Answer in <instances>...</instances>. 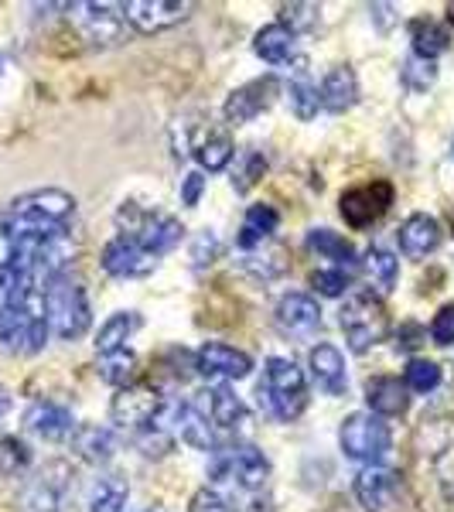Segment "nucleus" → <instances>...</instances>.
Instances as JSON below:
<instances>
[{"mask_svg":"<svg viewBox=\"0 0 454 512\" xmlns=\"http://www.w3.org/2000/svg\"><path fill=\"white\" fill-rule=\"evenodd\" d=\"M437 383H441V369H437L431 359H410L407 369H403V386H407V390L431 393Z\"/></svg>","mask_w":454,"mask_h":512,"instance_id":"obj_37","label":"nucleus"},{"mask_svg":"<svg viewBox=\"0 0 454 512\" xmlns=\"http://www.w3.org/2000/svg\"><path fill=\"white\" fill-rule=\"evenodd\" d=\"M246 270H253L257 277L270 280V277H280L287 270V253L284 246H274L270 253H263V246H257V250L246 253Z\"/></svg>","mask_w":454,"mask_h":512,"instance_id":"obj_36","label":"nucleus"},{"mask_svg":"<svg viewBox=\"0 0 454 512\" xmlns=\"http://www.w3.org/2000/svg\"><path fill=\"white\" fill-rule=\"evenodd\" d=\"M396 485H400V478L390 468H379V465H366L362 472L356 475V499L359 506L366 512H379L386 506V502L393 499Z\"/></svg>","mask_w":454,"mask_h":512,"instance_id":"obj_20","label":"nucleus"},{"mask_svg":"<svg viewBox=\"0 0 454 512\" xmlns=\"http://www.w3.org/2000/svg\"><path fill=\"white\" fill-rule=\"evenodd\" d=\"M117 226H120V236L134 239L140 250H147L151 256H161L168 250H175L181 243V222L175 216H164V212H151L137 202H123L120 212H117Z\"/></svg>","mask_w":454,"mask_h":512,"instance_id":"obj_4","label":"nucleus"},{"mask_svg":"<svg viewBox=\"0 0 454 512\" xmlns=\"http://www.w3.org/2000/svg\"><path fill=\"white\" fill-rule=\"evenodd\" d=\"M277 325L280 332L297 335V338H311L321 332V308L315 297L308 294H287L277 304Z\"/></svg>","mask_w":454,"mask_h":512,"instance_id":"obj_17","label":"nucleus"},{"mask_svg":"<svg viewBox=\"0 0 454 512\" xmlns=\"http://www.w3.org/2000/svg\"><path fill=\"white\" fill-rule=\"evenodd\" d=\"M448 18H451V24H454V4H448Z\"/></svg>","mask_w":454,"mask_h":512,"instance_id":"obj_50","label":"nucleus"},{"mask_svg":"<svg viewBox=\"0 0 454 512\" xmlns=\"http://www.w3.org/2000/svg\"><path fill=\"white\" fill-rule=\"evenodd\" d=\"M366 270L383 291H390L396 284V277H400V263H396V256L390 250H383V246H373V250L366 253Z\"/></svg>","mask_w":454,"mask_h":512,"instance_id":"obj_35","label":"nucleus"},{"mask_svg":"<svg viewBox=\"0 0 454 512\" xmlns=\"http://www.w3.org/2000/svg\"><path fill=\"white\" fill-rule=\"evenodd\" d=\"M287 93H291V110L301 120H311L318 113L321 96H318V86L308 76V65H304V59L294 62V76H291V82H287Z\"/></svg>","mask_w":454,"mask_h":512,"instance_id":"obj_28","label":"nucleus"},{"mask_svg":"<svg viewBox=\"0 0 454 512\" xmlns=\"http://www.w3.org/2000/svg\"><path fill=\"white\" fill-rule=\"evenodd\" d=\"M431 335L437 345H451L454 342V304H444L431 321Z\"/></svg>","mask_w":454,"mask_h":512,"instance_id":"obj_43","label":"nucleus"},{"mask_svg":"<svg viewBox=\"0 0 454 512\" xmlns=\"http://www.w3.org/2000/svg\"><path fill=\"white\" fill-rule=\"evenodd\" d=\"M263 171H267V158H263L260 151H243V154H239V168L233 171L236 192H250V188L263 178Z\"/></svg>","mask_w":454,"mask_h":512,"instance_id":"obj_39","label":"nucleus"},{"mask_svg":"<svg viewBox=\"0 0 454 512\" xmlns=\"http://www.w3.org/2000/svg\"><path fill=\"white\" fill-rule=\"evenodd\" d=\"M24 424H28V431H35L38 437H45V441H62V437L76 434V417H72V410L65 407V403H59V400L31 403Z\"/></svg>","mask_w":454,"mask_h":512,"instance_id":"obj_18","label":"nucleus"},{"mask_svg":"<svg viewBox=\"0 0 454 512\" xmlns=\"http://www.w3.org/2000/svg\"><path fill=\"white\" fill-rule=\"evenodd\" d=\"M280 24L287 31H311L318 24V7L315 4H284L280 7Z\"/></svg>","mask_w":454,"mask_h":512,"instance_id":"obj_41","label":"nucleus"},{"mask_svg":"<svg viewBox=\"0 0 454 512\" xmlns=\"http://www.w3.org/2000/svg\"><path fill=\"white\" fill-rule=\"evenodd\" d=\"M209 475L216 478V482H236L239 489L257 492L270 478V461L260 448L236 441V444H226V448L212 451Z\"/></svg>","mask_w":454,"mask_h":512,"instance_id":"obj_7","label":"nucleus"},{"mask_svg":"<svg viewBox=\"0 0 454 512\" xmlns=\"http://www.w3.org/2000/svg\"><path fill=\"white\" fill-rule=\"evenodd\" d=\"M195 369L205 379H243V376H250L253 359L226 342H205L202 349L195 352Z\"/></svg>","mask_w":454,"mask_h":512,"instance_id":"obj_14","label":"nucleus"},{"mask_svg":"<svg viewBox=\"0 0 454 512\" xmlns=\"http://www.w3.org/2000/svg\"><path fill=\"white\" fill-rule=\"evenodd\" d=\"M403 86L414 89V93H427V89L434 86L437 79V65L431 59H420V55H410L407 62H403Z\"/></svg>","mask_w":454,"mask_h":512,"instance_id":"obj_38","label":"nucleus"},{"mask_svg":"<svg viewBox=\"0 0 454 512\" xmlns=\"http://www.w3.org/2000/svg\"><path fill=\"white\" fill-rule=\"evenodd\" d=\"M366 400H369V414H376V417H400V414H407V407H410L407 386H403L396 376L369 379Z\"/></svg>","mask_w":454,"mask_h":512,"instance_id":"obj_21","label":"nucleus"},{"mask_svg":"<svg viewBox=\"0 0 454 512\" xmlns=\"http://www.w3.org/2000/svg\"><path fill=\"white\" fill-rule=\"evenodd\" d=\"M277 93H280L277 76H263V79H253V82H246V86L233 89L226 99V106H222L226 123L229 127H239V123L257 120L263 110H270V103H274Z\"/></svg>","mask_w":454,"mask_h":512,"instance_id":"obj_11","label":"nucleus"},{"mask_svg":"<svg viewBox=\"0 0 454 512\" xmlns=\"http://www.w3.org/2000/svg\"><path fill=\"white\" fill-rule=\"evenodd\" d=\"M311 284H315V291H321L325 297H338L349 287V274L345 270H318L315 277H311Z\"/></svg>","mask_w":454,"mask_h":512,"instance_id":"obj_42","label":"nucleus"},{"mask_svg":"<svg viewBox=\"0 0 454 512\" xmlns=\"http://www.w3.org/2000/svg\"><path fill=\"white\" fill-rule=\"evenodd\" d=\"M72 448L79 451V458L93 461V465H103V461L113 458V434L106 427H96V424H86V427H76L72 434Z\"/></svg>","mask_w":454,"mask_h":512,"instance_id":"obj_31","label":"nucleus"},{"mask_svg":"<svg viewBox=\"0 0 454 512\" xmlns=\"http://www.w3.org/2000/svg\"><path fill=\"white\" fill-rule=\"evenodd\" d=\"M154 267H158V256L140 250L134 239L127 236L110 239L103 250V270L110 277H147Z\"/></svg>","mask_w":454,"mask_h":512,"instance_id":"obj_15","label":"nucleus"},{"mask_svg":"<svg viewBox=\"0 0 454 512\" xmlns=\"http://www.w3.org/2000/svg\"><path fill=\"white\" fill-rule=\"evenodd\" d=\"M260 403H267V410L277 420H297L308 407V383L304 373L284 355L267 359L263 369V383H260Z\"/></svg>","mask_w":454,"mask_h":512,"instance_id":"obj_5","label":"nucleus"},{"mask_svg":"<svg viewBox=\"0 0 454 512\" xmlns=\"http://www.w3.org/2000/svg\"><path fill=\"white\" fill-rule=\"evenodd\" d=\"M28 461H31V451H28V444L18 441V437H4L0 441V475H21L24 468H28Z\"/></svg>","mask_w":454,"mask_h":512,"instance_id":"obj_40","label":"nucleus"},{"mask_svg":"<svg viewBox=\"0 0 454 512\" xmlns=\"http://www.w3.org/2000/svg\"><path fill=\"white\" fill-rule=\"evenodd\" d=\"M137 328H140V315H137V311H120V315H113L103 328H99L96 352L99 355L123 352V349H127V338L134 335Z\"/></svg>","mask_w":454,"mask_h":512,"instance_id":"obj_29","label":"nucleus"},{"mask_svg":"<svg viewBox=\"0 0 454 512\" xmlns=\"http://www.w3.org/2000/svg\"><path fill=\"white\" fill-rule=\"evenodd\" d=\"M308 246L315 253L325 256V260L345 263V267H352V260H356V250H352L349 239L332 233V229H311V233H308Z\"/></svg>","mask_w":454,"mask_h":512,"instance_id":"obj_32","label":"nucleus"},{"mask_svg":"<svg viewBox=\"0 0 454 512\" xmlns=\"http://www.w3.org/2000/svg\"><path fill=\"white\" fill-rule=\"evenodd\" d=\"M338 441H342V451L356 461H376L386 458V451L393 448V434L390 427L383 424V417L376 414H352L345 417L342 431H338Z\"/></svg>","mask_w":454,"mask_h":512,"instance_id":"obj_8","label":"nucleus"},{"mask_svg":"<svg viewBox=\"0 0 454 512\" xmlns=\"http://www.w3.org/2000/svg\"><path fill=\"white\" fill-rule=\"evenodd\" d=\"M188 512H233V509H229V502L222 499L216 489H198L192 495V506H188Z\"/></svg>","mask_w":454,"mask_h":512,"instance_id":"obj_44","label":"nucleus"},{"mask_svg":"<svg viewBox=\"0 0 454 512\" xmlns=\"http://www.w3.org/2000/svg\"><path fill=\"white\" fill-rule=\"evenodd\" d=\"M318 96H321V106H325V110H332V113L352 110V106H356V99H359L356 72H352L349 65H335V69L325 76V82H321Z\"/></svg>","mask_w":454,"mask_h":512,"instance_id":"obj_24","label":"nucleus"},{"mask_svg":"<svg viewBox=\"0 0 454 512\" xmlns=\"http://www.w3.org/2000/svg\"><path fill=\"white\" fill-rule=\"evenodd\" d=\"M205 396V417L219 427V431H239L250 420V410L229 386H216V390L202 393Z\"/></svg>","mask_w":454,"mask_h":512,"instance_id":"obj_22","label":"nucleus"},{"mask_svg":"<svg viewBox=\"0 0 454 512\" xmlns=\"http://www.w3.org/2000/svg\"><path fill=\"white\" fill-rule=\"evenodd\" d=\"M253 52L270 65H284L294 59V31H287L284 24H267L263 31H257L253 41Z\"/></svg>","mask_w":454,"mask_h":512,"instance_id":"obj_27","label":"nucleus"},{"mask_svg":"<svg viewBox=\"0 0 454 512\" xmlns=\"http://www.w3.org/2000/svg\"><path fill=\"white\" fill-rule=\"evenodd\" d=\"M72 11H79V14H69V18L79 24L82 38L93 41V45H113V41L120 38V21H123V14H117L120 7H113V4H72Z\"/></svg>","mask_w":454,"mask_h":512,"instance_id":"obj_16","label":"nucleus"},{"mask_svg":"<svg viewBox=\"0 0 454 512\" xmlns=\"http://www.w3.org/2000/svg\"><path fill=\"white\" fill-rule=\"evenodd\" d=\"M123 506H127V485L117 475L103 478L89 499V512H123Z\"/></svg>","mask_w":454,"mask_h":512,"instance_id":"obj_34","label":"nucleus"},{"mask_svg":"<svg viewBox=\"0 0 454 512\" xmlns=\"http://www.w3.org/2000/svg\"><path fill=\"white\" fill-rule=\"evenodd\" d=\"M164 396L158 386H151V383H130V386H123V390H117V396H113V407H110V414H113V424H120V427H127V431H144V427H151L154 420L161 417V410H164Z\"/></svg>","mask_w":454,"mask_h":512,"instance_id":"obj_9","label":"nucleus"},{"mask_svg":"<svg viewBox=\"0 0 454 512\" xmlns=\"http://www.w3.org/2000/svg\"><path fill=\"white\" fill-rule=\"evenodd\" d=\"M216 253H219V239L212 236V233H202L195 239V250H192V260H195V267L202 270L205 263H212L216 260Z\"/></svg>","mask_w":454,"mask_h":512,"instance_id":"obj_45","label":"nucleus"},{"mask_svg":"<svg viewBox=\"0 0 454 512\" xmlns=\"http://www.w3.org/2000/svg\"><path fill=\"white\" fill-rule=\"evenodd\" d=\"M277 226H280V216H277V209L274 205H250V212H246V219H243V229H239V250H257V246L267 243L270 236L277 233Z\"/></svg>","mask_w":454,"mask_h":512,"instance_id":"obj_26","label":"nucleus"},{"mask_svg":"<svg viewBox=\"0 0 454 512\" xmlns=\"http://www.w3.org/2000/svg\"><path fill=\"white\" fill-rule=\"evenodd\" d=\"M400 250L407 256H431L437 246H441V226H437V219L424 216V212H417V216H410L407 222L400 226Z\"/></svg>","mask_w":454,"mask_h":512,"instance_id":"obj_23","label":"nucleus"},{"mask_svg":"<svg viewBox=\"0 0 454 512\" xmlns=\"http://www.w3.org/2000/svg\"><path fill=\"white\" fill-rule=\"evenodd\" d=\"M393 198H396V192H393L390 181L376 178V181H369V185L349 188V192L342 195V202H338V209H342V219L349 222L352 229H366L390 212Z\"/></svg>","mask_w":454,"mask_h":512,"instance_id":"obj_10","label":"nucleus"},{"mask_svg":"<svg viewBox=\"0 0 454 512\" xmlns=\"http://www.w3.org/2000/svg\"><path fill=\"white\" fill-rule=\"evenodd\" d=\"M202 192H205L202 171H192V175H185V181H181V202H185V205H198Z\"/></svg>","mask_w":454,"mask_h":512,"instance_id":"obj_46","label":"nucleus"},{"mask_svg":"<svg viewBox=\"0 0 454 512\" xmlns=\"http://www.w3.org/2000/svg\"><path fill=\"white\" fill-rule=\"evenodd\" d=\"M338 325H342L352 352H369L390 332V315H386V304L373 291H356L338 311Z\"/></svg>","mask_w":454,"mask_h":512,"instance_id":"obj_6","label":"nucleus"},{"mask_svg":"<svg viewBox=\"0 0 454 512\" xmlns=\"http://www.w3.org/2000/svg\"><path fill=\"white\" fill-rule=\"evenodd\" d=\"M65 489H69V468L62 461H52L41 472L31 478V485L21 495V509L24 512H59Z\"/></svg>","mask_w":454,"mask_h":512,"instance_id":"obj_13","label":"nucleus"},{"mask_svg":"<svg viewBox=\"0 0 454 512\" xmlns=\"http://www.w3.org/2000/svg\"><path fill=\"white\" fill-rule=\"evenodd\" d=\"M417 468L420 478H431V489L441 495L444 502H454V417L424 420L417 431Z\"/></svg>","mask_w":454,"mask_h":512,"instance_id":"obj_2","label":"nucleus"},{"mask_svg":"<svg viewBox=\"0 0 454 512\" xmlns=\"http://www.w3.org/2000/svg\"><path fill=\"white\" fill-rule=\"evenodd\" d=\"M45 315H48V332L59 335L62 342H76V338L86 335L89 321H93V311H89V297L79 277L62 274L48 287Z\"/></svg>","mask_w":454,"mask_h":512,"instance_id":"obj_3","label":"nucleus"},{"mask_svg":"<svg viewBox=\"0 0 454 512\" xmlns=\"http://www.w3.org/2000/svg\"><path fill=\"white\" fill-rule=\"evenodd\" d=\"M311 362V376H315L318 390H325L328 396H342L349 390V376H345V359L335 345H315L308 355Z\"/></svg>","mask_w":454,"mask_h":512,"instance_id":"obj_19","label":"nucleus"},{"mask_svg":"<svg viewBox=\"0 0 454 512\" xmlns=\"http://www.w3.org/2000/svg\"><path fill=\"white\" fill-rule=\"evenodd\" d=\"M192 154H195V161L202 164L205 171H222L229 161H233L236 147H233V137H229L226 130L209 127V130H202V134L195 137Z\"/></svg>","mask_w":454,"mask_h":512,"instance_id":"obj_25","label":"nucleus"},{"mask_svg":"<svg viewBox=\"0 0 454 512\" xmlns=\"http://www.w3.org/2000/svg\"><path fill=\"white\" fill-rule=\"evenodd\" d=\"M250 512H274V506H270L267 499H257V502L250 506Z\"/></svg>","mask_w":454,"mask_h":512,"instance_id":"obj_49","label":"nucleus"},{"mask_svg":"<svg viewBox=\"0 0 454 512\" xmlns=\"http://www.w3.org/2000/svg\"><path fill=\"white\" fill-rule=\"evenodd\" d=\"M7 414H11V393L0 386V420H4Z\"/></svg>","mask_w":454,"mask_h":512,"instance_id":"obj_48","label":"nucleus"},{"mask_svg":"<svg viewBox=\"0 0 454 512\" xmlns=\"http://www.w3.org/2000/svg\"><path fill=\"white\" fill-rule=\"evenodd\" d=\"M420 342H424V328L414 325V321H407V325H400V332H396V349L410 352V349H417Z\"/></svg>","mask_w":454,"mask_h":512,"instance_id":"obj_47","label":"nucleus"},{"mask_svg":"<svg viewBox=\"0 0 454 512\" xmlns=\"http://www.w3.org/2000/svg\"><path fill=\"white\" fill-rule=\"evenodd\" d=\"M99 376H103L110 386H117V390H123V386L134 383V376H137V359H134V355H130L127 349H123V352H113V355H99Z\"/></svg>","mask_w":454,"mask_h":512,"instance_id":"obj_33","label":"nucleus"},{"mask_svg":"<svg viewBox=\"0 0 454 512\" xmlns=\"http://www.w3.org/2000/svg\"><path fill=\"white\" fill-rule=\"evenodd\" d=\"M192 4H178V0H130L123 4V18L134 24L140 35H158L164 28H175L188 18Z\"/></svg>","mask_w":454,"mask_h":512,"instance_id":"obj_12","label":"nucleus"},{"mask_svg":"<svg viewBox=\"0 0 454 512\" xmlns=\"http://www.w3.org/2000/svg\"><path fill=\"white\" fill-rule=\"evenodd\" d=\"M76 198L38 188L0 209V349L35 355L45 349L48 287L79 256Z\"/></svg>","mask_w":454,"mask_h":512,"instance_id":"obj_1","label":"nucleus"},{"mask_svg":"<svg viewBox=\"0 0 454 512\" xmlns=\"http://www.w3.org/2000/svg\"><path fill=\"white\" fill-rule=\"evenodd\" d=\"M410 41H414V55L434 62L441 52H448L451 35H448V28H441L437 21L417 18V21H410Z\"/></svg>","mask_w":454,"mask_h":512,"instance_id":"obj_30","label":"nucleus"}]
</instances>
